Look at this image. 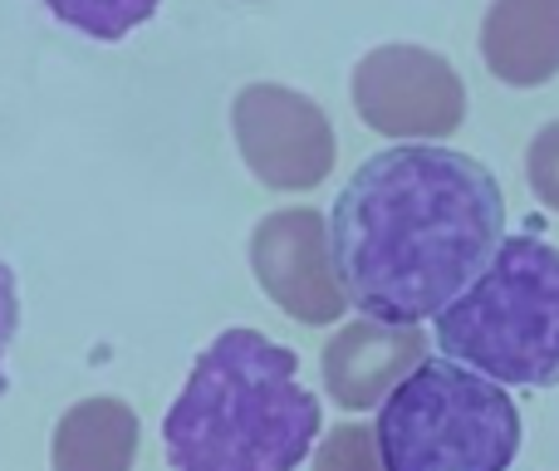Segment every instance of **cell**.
<instances>
[{"label": "cell", "instance_id": "cell-14", "mask_svg": "<svg viewBox=\"0 0 559 471\" xmlns=\"http://www.w3.org/2000/svg\"><path fill=\"white\" fill-rule=\"evenodd\" d=\"M15 329H20V290H15V270L0 260V393L10 388L5 349H10V339H15Z\"/></svg>", "mask_w": 559, "mask_h": 471}, {"label": "cell", "instance_id": "cell-7", "mask_svg": "<svg viewBox=\"0 0 559 471\" xmlns=\"http://www.w3.org/2000/svg\"><path fill=\"white\" fill-rule=\"evenodd\" d=\"M251 270L265 299L295 325H338L348 315V290L338 280L329 222L314 207H280L251 232Z\"/></svg>", "mask_w": 559, "mask_h": 471}, {"label": "cell", "instance_id": "cell-9", "mask_svg": "<svg viewBox=\"0 0 559 471\" xmlns=\"http://www.w3.org/2000/svg\"><path fill=\"white\" fill-rule=\"evenodd\" d=\"M481 59L501 84L540 89L559 74V0H491Z\"/></svg>", "mask_w": 559, "mask_h": 471}, {"label": "cell", "instance_id": "cell-11", "mask_svg": "<svg viewBox=\"0 0 559 471\" xmlns=\"http://www.w3.org/2000/svg\"><path fill=\"white\" fill-rule=\"evenodd\" d=\"M59 25L79 30L88 39H104V45H118L133 30H143L147 20L157 15L163 0H39Z\"/></svg>", "mask_w": 559, "mask_h": 471}, {"label": "cell", "instance_id": "cell-2", "mask_svg": "<svg viewBox=\"0 0 559 471\" xmlns=\"http://www.w3.org/2000/svg\"><path fill=\"white\" fill-rule=\"evenodd\" d=\"M324 413L299 384V354L261 329H226L202 349L163 417L173 471H295Z\"/></svg>", "mask_w": 559, "mask_h": 471}, {"label": "cell", "instance_id": "cell-6", "mask_svg": "<svg viewBox=\"0 0 559 471\" xmlns=\"http://www.w3.org/2000/svg\"><path fill=\"white\" fill-rule=\"evenodd\" d=\"M231 138L251 177L271 192H314L338 163L329 114L285 84H246L231 104Z\"/></svg>", "mask_w": 559, "mask_h": 471}, {"label": "cell", "instance_id": "cell-3", "mask_svg": "<svg viewBox=\"0 0 559 471\" xmlns=\"http://www.w3.org/2000/svg\"><path fill=\"white\" fill-rule=\"evenodd\" d=\"M437 349L501 388L559 384V246L506 236L462 299L437 315Z\"/></svg>", "mask_w": 559, "mask_h": 471}, {"label": "cell", "instance_id": "cell-4", "mask_svg": "<svg viewBox=\"0 0 559 471\" xmlns=\"http://www.w3.org/2000/svg\"><path fill=\"white\" fill-rule=\"evenodd\" d=\"M383 471H511L521 452V408L501 384L427 358L378 408Z\"/></svg>", "mask_w": 559, "mask_h": 471}, {"label": "cell", "instance_id": "cell-1", "mask_svg": "<svg viewBox=\"0 0 559 471\" xmlns=\"http://www.w3.org/2000/svg\"><path fill=\"white\" fill-rule=\"evenodd\" d=\"M506 240V197L476 157L437 143L373 153L329 216L338 280L364 319L417 329L466 295Z\"/></svg>", "mask_w": 559, "mask_h": 471}, {"label": "cell", "instance_id": "cell-12", "mask_svg": "<svg viewBox=\"0 0 559 471\" xmlns=\"http://www.w3.org/2000/svg\"><path fill=\"white\" fill-rule=\"evenodd\" d=\"M314 471H383V457H378L373 427H364V423H338L334 433L319 443Z\"/></svg>", "mask_w": 559, "mask_h": 471}, {"label": "cell", "instance_id": "cell-5", "mask_svg": "<svg viewBox=\"0 0 559 471\" xmlns=\"http://www.w3.org/2000/svg\"><path fill=\"white\" fill-rule=\"evenodd\" d=\"M354 108L373 133L397 143L452 138L466 118V84L456 64L423 45H378L354 64Z\"/></svg>", "mask_w": 559, "mask_h": 471}, {"label": "cell", "instance_id": "cell-13", "mask_svg": "<svg viewBox=\"0 0 559 471\" xmlns=\"http://www.w3.org/2000/svg\"><path fill=\"white\" fill-rule=\"evenodd\" d=\"M525 177H531V192L550 212H559V118L531 138V148H525Z\"/></svg>", "mask_w": 559, "mask_h": 471}, {"label": "cell", "instance_id": "cell-10", "mask_svg": "<svg viewBox=\"0 0 559 471\" xmlns=\"http://www.w3.org/2000/svg\"><path fill=\"white\" fill-rule=\"evenodd\" d=\"M143 423L123 398H84L55 423L49 467L55 471H133Z\"/></svg>", "mask_w": 559, "mask_h": 471}, {"label": "cell", "instance_id": "cell-8", "mask_svg": "<svg viewBox=\"0 0 559 471\" xmlns=\"http://www.w3.org/2000/svg\"><path fill=\"white\" fill-rule=\"evenodd\" d=\"M423 364H427L423 329L354 319L324 344V393L344 413H368V408H383L388 393Z\"/></svg>", "mask_w": 559, "mask_h": 471}]
</instances>
